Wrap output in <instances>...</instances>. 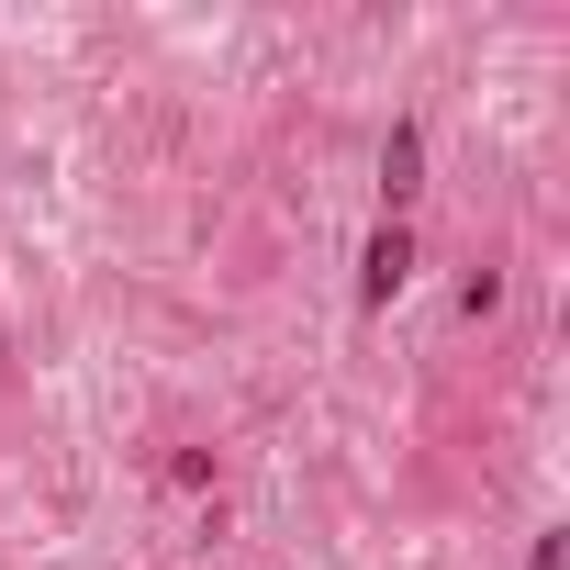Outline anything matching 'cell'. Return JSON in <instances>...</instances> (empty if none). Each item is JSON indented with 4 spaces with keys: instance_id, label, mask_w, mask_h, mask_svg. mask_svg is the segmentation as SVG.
Returning <instances> with one entry per match:
<instances>
[{
    "instance_id": "6da1fadb",
    "label": "cell",
    "mask_w": 570,
    "mask_h": 570,
    "mask_svg": "<svg viewBox=\"0 0 570 570\" xmlns=\"http://www.w3.org/2000/svg\"><path fill=\"white\" fill-rule=\"evenodd\" d=\"M403 279H414V224H381V235L358 246V303L381 314V303L403 292Z\"/></svg>"
},
{
    "instance_id": "7a4b0ae2",
    "label": "cell",
    "mask_w": 570,
    "mask_h": 570,
    "mask_svg": "<svg viewBox=\"0 0 570 570\" xmlns=\"http://www.w3.org/2000/svg\"><path fill=\"white\" fill-rule=\"evenodd\" d=\"M414 190H425V135H414V124H392V146H381V224H403V213H414Z\"/></svg>"
},
{
    "instance_id": "3957f363",
    "label": "cell",
    "mask_w": 570,
    "mask_h": 570,
    "mask_svg": "<svg viewBox=\"0 0 570 570\" xmlns=\"http://www.w3.org/2000/svg\"><path fill=\"white\" fill-rule=\"evenodd\" d=\"M525 570H570V537H559V525H548V537H537V559H525Z\"/></svg>"
}]
</instances>
